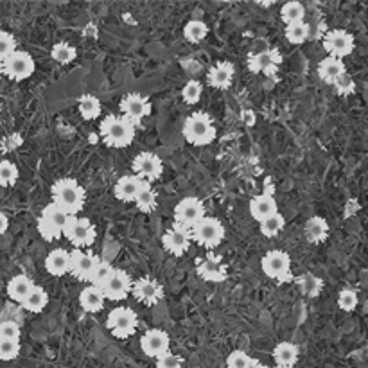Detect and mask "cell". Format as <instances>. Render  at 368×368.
Listing matches in <instances>:
<instances>
[{
  "label": "cell",
  "mask_w": 368,
  "mask_h": 368,
  "mask_svg": "<svg viewBox=\"0 0 368 368\" xmlns=\"http://www.w3.org/2000/svg\"><path fill=\"white\" fill-rule=\"evenodd\" d=\"M51 196L52 203H56L70 216L80 214L84 207V201H87L84 189L76 182L74 178H60L58 182L52 183Z\"/></svg>",
  "instance_id": "cell-1"
},
{
  "label": "cell",
  "mask_w": 368,
  "mask_h": 368,
  "mask_svg": "<svg viewBox=\"0 0 368 368\" xmlns=\"http://www.w3.org/2000/svg\"><path fill=\"white\" fill-rule=\"evenodd\" d=\"M135 124H131L128 119L122 115H106L101 121L99 126V135L103 139L108 148L122 150L135 140Z\"/></svg>",
  "instance_id": "cell-2"
},
{
  "label": "cell",
  "mask_w": 368,
  "mask_h": 368,
  "mask_svg": "<svg viewBox=\"0 0 368 368\" xmlns=\"http://www.w3.org/2000/svg\"><path fill=\"white\" fill-rule=\"evenodd\" d=\"M183 137L192 146H209L216 139L214 122L209 113L196 112L187 117L183 124Z\"/></svg>",
  "instance_id": "cell-3"
},
{
  "label": "cell",
  "mask_w": 368,
  "mask_h": 368,
  "mask_svg": "<svg viewBox=\"0 0 368 368\" xmlns=\"http://www.w3.org/2000/svg\"><path fill=\"white\" fill-rule=\"evenodd\" d=\"M261 270L268 279L275 280V282H291L295 280L291 273V257L282 250H270L264 253L261 259Z\"/></svg>",
  "instance_id": "cell-4"
},
{
  "label": "cell",
  "mask_w": 368,
  "mask_h": 368,
  "mask_svg": "<svg viewBox=\"0 0 368 368\" xmlns=\"http://www.w3.org/2000/svg\"><path fill=\"white\" fill-rule=\"evenodd\" d=\"M137 327H139V317L133 309L126 308V306L115 308L113 311H110L106 318V329L112 332V336L121 338V340L135 334Z\"/></svg>",
  "instance_id": "cell-5"
},
{
  "label": "cell",
  "mask_w": 368,
  "mask_h": 368,
  "mask_svg": "<svg viewBox=\"0 0 368 368\" xmlns=\"http://www.w3.org/2000/svg\"><path fill=\"white\" fill-rule=\"evenodd\" d=\"M203 218H205V205L196 196H187L174 207V225L182 229L192 230Z\"/></svg>",
  "instance_id": "cell-6"
},
{
  "label": "cell",
  "mask_w": 368,
  "mask_h": 368,
  "mask_svg": "<svg viewBox=\"0 0 368 368\" xmlns=\"http://www.w3.org/2000/svg\"><path fill=\"white\" fill-rule=\"evenodd\" d=\"M63 235L69 239L70 244H74V248H84L92 246L95 238H97V232H95V227L89 218L72 216L69 225L63 230Z\"/></svg>",
  "instance_id": "cell-7"
},
{
  "label": "cell",
  "mask_w": 368,
  "mask_h": 368,
  "mask_svg": "<svg viewBox=\"0 0 368 368\" xmlns=\"http://www.w3.org/2000/svg\"><path fill=\"white\" fill-rule=\"evenodd\" d=\"M191 235L196 242H200L203 248L214 250L218 248L225 239V227L223 223L216 218H205L201 219L200 223L196 225L194 229L191 230Z\"/></svg>",
  "instance_id": "cell-8"
},
{
  "label": "cell",
  "mask_w": 368,
  "mask_h": 368,
  "mask_svg": "<svg viewBox=\"0 0 368 368\" xmlns=\"http://www.w3.org/2000/svg\"><path fill=\"white\" fill-rule=\"evenodd\" d=\"M119 110H121L124 119H128L131 124L139 126V124H142L146 117L151 115V101L146 95H142V93L131 92L121 99Z\"/></svg>",
  "instance_id": "cell-9"
},
{
  "label": "cell",
  "mask_w": 368,
  "mask_h": 368,
  "mask_svg": "<svg viewBox=\"0 0 368 368\" xmlns=\"http://www.w3.org/2000/svg\"><path fill=\"white\" fill-rule=\"evenodd\" d=\"M2 70H4V74L10 80L25 81L34 74L36 63H34V58L29 52L16 51L13 56H10L2 63Z\"/></svg>",
  "instance_id": "cell-10"
},
{
  "label": "cell",
  "mask_w": 368,
  "mask_h": 368,
  "mask_svg": "<svg viewBox=\"0 0 368 368\" xmlns=\"http://www.w3.org/2000/svg\"><path fill=\"white\" fill-rule=\"evenodd\" d=\"M131 169H133V174H135V176H139L140 180H144V182L151 183L162 176L163 162L159 154L144 151V153H139L135 159H133Z\"/></svg>",
  "instance_id": "cell-11"
},
{
  "label": "cell",
  "mask_w": 368,
  "mask_h": 368,
  "mask_svg": "<svg viewBox=\"0 0 368 368\" xmlns=\"http://www.w3.org/2000/svg\"><path fill=\"white\" fill-rule=\"evenodd\" d=\"M354 36L345 29H332L323 38V49L329 52V56L343 58L350 56L354 52Z\"/></svg>",
  "instance_id": "cell-12"
},
{
  "label": "cell",
  "mask_w": 368,
  "mask_h": 368,
  "mask_svg": "<svg viewBox=\"0 0 368 368\" xmlns=\"http://www.w3.org/2000/svg\"><path fill=\"white\" fill-rule=\"evenodd\" d=\"M169 347H171V338L162 329H150L140 338V349L148 358L159 359L160 356L171 352Z\"/></svg>",
  "instance_id": "cell-13"
},
{
  "label": "cell",
  "mask_w": 368,
  "mask_h": 368,
  "mask_svg": "<svg viewBox=\"0 0 368 368\" xmlns=\"http://www.w3.org/2000/svg\"><path fill=\"white\" fill-rule=\"evenodd\" d=\"M131 295L144 306H157L163 300V288L159 280L151 279V277H142L133 282Z\"/></svg>",
  "instance_id": "cell-14"
},
{
  "label": "cell",
  "mask_w": 368,
  "mask_h": 368,
  "mask_svg": "<svg viewBox=\"0 0 368 368\" xmlns=\"http://www.w3.org/2000/svg\"><path fill=\"white\" fill-rule=\"evenodd\" d=\"M133 289V280L128 275L124 270L115 268L112 277L108 279L106 284L103 286V293L106 300H113V302H121V300L128 299V295H131Z\"/></svg>",
  "instance_id": "cell-15"
},
{
  "label": "cell",
  "mask_w": 368,
  "mask_h": 368,
  "mask_svg": "<svg viewBox=\"0 0 368 368\" xmlns=\"http://www.w3.org/2000/svg\"><path fill=\"white\" fill-rule=\"evenodd\" d=\"M191 230L182 229L178 225H173L168 232L162 235V244L165 248V252H169L174 257H182L189 252L191 248Z\"/></svg>",
  "instance_id": "cell-16"
},
{
  "label": "cell",
  "mask_w": 368,
  "mask_h": 368,
  "mask_svg": "<svg viewBox=\"0 0 368 368\" xmlns=\"http://www.w3.org/2000/svg\"><path fill=\"white\" fill-rule=\"evenodd\" d=\"M97 259L93 253L83 252L81 248H74L70 252V275H74L78 280L89 282L92 277V271L97 264Z\"/></svg>",
  "instance_id": "cell-17"
},
{
  "label": "cell",
  "mask_w": 368,
  "mask_h": 368,
  "mask_svg": "<svg viewBox=\"0 0 368 368\" xmlns=\"http://www.w3.org/2000/svg\"><path fill=\"white\" fill-rule=\"evenodd\" d=\"M196 273L207 282H225L229 277V270L225 262L214 255H207L196 266Z\"/></svg>",
  "instance_id": "cell-18"
},
{
  "label": "cell",
  "mask_w": 368,
  "mask_h": 368,
  "mask_svg": "<svg viewBox=\"0 0 368 368\" xmlns=\"http://www.w3.org/2000/svg\"><path fill=\"white\" fill-rule=\"evenodd\" d=\"M282 56L277 49H271V51H262L253 54L250 60H248V69L252 70L253 74L257 72H264V74H273L277 70V67L280 65Z\"/></svg>",
  "instance_id": "cell-19"
},
{
  "label": "cell",
  "mask_w": 368,
  "mask_h": 368,
  "mask_svg": "<svg viewBox=\"0 0 368 368\" xmlns=\"http://www.w3.org/2000/svg\"><path fill=\"white\" fill-rule=\"evenodd\" d=\"M279 212V205H277V200L273 198V194H259L253 196L250 200V216H252L255 221L262 223L264 219L271 218Z\"/></svg>",
  "instance_id": "cell-20"
},
{
  "label": "cell",
  "mask_w": 368,
  "mask_h": 368,
  "mask_svg": "<svg viewBox=\"0 0 368 368\" xmlns=\"http://www.w3.org/2000/svg\"><path fill=\"white\" fill-rule=\"evenodd\" d=\"M235 76V69L230 61H219L218 65H214L207 74V81L212 89L216 90H227L230 89V84Z\"/></svg>",
  "instance_id": "cell-21"
},
{
  "label": "cell",
  "mask_w": 368,
  "mask_h": 368,
  "mask_svg": "<svg viewBox=\"0 0 368 368\" xmlns=\"http://www.w3.org/2000/svg\"><path fill=\"white\" fill-rule=\"evenodd\" d=\"M45 270L52 277H63L70 273V252L63 248H54L45 257Z\"/></svg>",
  "instance_id": "cell-22"
},
{
  "label": "cell",
  "mask_w": 368,
  "mask_h": 368,
  "mask_svg": "<svg viewBox=\"0 0 368 368\" xmlns=\"http://www.w3.org/2000/svg\"><path fill=\"white\" fill-rule=\"evenodd\" d=\"M318 78L323 81V83L327 84H334V81L338 80V78H341L343 74H347V69H345V63H343V60H340V58H334V56H327L323 58L320 63H318Z\"/></svg>",
  "instance_id": "cell-23"
},
{
  "label": "cell",
  "mask_w": 368,
  "mask_h": 368,
  "mask_svg": "<svg viewBox=\"0 0 368 368\" xmlns=\"http://www.w3.org/2000/svg\"><path fill=\"white\" fill-rule=\"evenodd\" d=\"M140 187H142V180L135 174H124L117 180L115 187H113V194L117 200L121 201H135L137 194H139Z\"/></svg>",
  "instance_id": "cell-24"
},
{
  "label": "cell",
  "mask_w": 368,
  "mask_h": 368,
  "mask_svg": "<svg viewBox=\"0 0 368 368\" xmlns=\"http://www.w3.org/2000/svg\"><path fill=\"white\" fill-rule=\"evenodd\" d=\"M329 232H331L329 223H327V219L322 218V216H312V218H309L308 221H306V225H303V235H306V239H308L309 242H312V244H320V242L327 241Z\"/></svg>",
  "instance_id": "cell-25"
},
{
  "label": "cell",
  "mask_w": 368,
  "mask_h": 368,
  "mask_svg": "<svg viewBox=\"0 0 368 368\" xmlns=\"http://www.w3.org/2000/svg\"><path fill=\"white\" fill-rule=\"evenodd\" d=\"M34 286L36 284H34L31 277L23 275V273H20V275H14L13 279L8 282V297L22 306L23 300L27 299L29 295H31V291L34 289Z\"/></svg>",
  "instance_id": "cell-26"
},
{
  "label": "cell",
  "mask_w": 368,
  "mask_h": 368,
  "mask_svg": "<svg viewBox=\"0 0 368 368\" xmlns=\"http://www.w3.org/2000/svg\"><path fill=\"white\" fill-rule=\"evenodd\" d=\"M104 302H106V297H104L103 289L95 288V286H89L80 293V306L87 312L103 311Z\"/></svg>",
  "instance_id": "cell-27"
},
{
  "label": "cell",
  "mask_w": 368,
  "mask_h": 368,
  "mask_svg": "<svg viewBox=\"0 0 368 368\" xmlns=\"http://www.w3.org/2000/svg\"><path fill=\"white\" fill-rule=\"evenodd\" d=\"M300 358L299 347L291 341H280L273 349V359L277 367H295Z\"/></svg>",
  "instance_id": "cell-28"
},
{
  "label": "cell",
  "mask_w": 368,
  "mask_h": 368,
  "mask_svg": "<svg viewBox=\"0 0 368 368\" xmlns=\"http://www.w3.org/2000/svg\"><path fill=\"white\" fill-rule=\"evenodd\" d=\"M135 207L140 210V212H144V214H150V212H153L154 209H157V205H159V196H157V192H154V189L151 187L150 182H144L142 180V187H140L139 194H137L135 198Z\"/></svg>",
  "instance_id": "cell-29"
},
{
  "label": "cell",
  "mask_w": 368,
  "mask_h": 368,
  "mask_svg": "<svg viewBox=\"0 0 368 368\" xmlns=\"http://www.w3.org/2000/svg\"><path fill=\"white\" fill-rule=\"evenodd\" d=\"M295 280H297V284H299L300 293H302L303 297H308V299H317V297H320V293H322L323 280L320 279V277L309 273V271L302 273V275L297 277Z\"/></svg>",
  "instance_id": "cell-30"
},
{
  "label": "cell",
  "mask_w": 368,
  "mask_h": 368,
  "mask_svg": "<svg viewBox=\"0 0 368 368\" xmlns=\"http://www.w3.org/2000/svg\"><path fill=\"white\" fill-rule=\"evenodd\" d=\"M47 303H49V293L42 286H34L31 295L23 300L22 308L29 312H42L47 308Z\"/></svg>",
  "instance_id": "cell-31"
},
{
  "label": "cell",
  "mask_w": 368,
  "mask_h": 368,
  "mask_svg": "<svg viewBox=\"0 0 368 368\" xmlns=\"http://www.w3.org/2000/svg\"><path fill=\"white\" fill-rule=\"evenodd\" d=\"M78 108H80V115L84 121H95L101 115V101L92 93H84L78 103Z\"/></svg>",
  "instance_id": "cell-32"
},
{
  "label": "cell",
  "mask_w": 368,
  "mask_h": 368,
  "mask_svg": "<svg viewBox=\"0 0 368 368\" xmlns=\"http://www.w3.org/2000/svg\"><path fill=\"white\" fill-rule=\"evenodd\" d=\"M280 19L286 25H291V23H300L306 19V5L300 4V2H286L282 8H280Z\"/></svg>",
  "instance_id": "cell-33"
},
{
  "label": "cell",
  "mask_w": 368,
  "mask_h": 368,
  "mask_svg": "<svg viewBox=\"0 0 368 368\" xmlns=\"http://www.w3.org/2000/svg\"><path fill=\"white\" fill-rule=\"evenodd\" d=\"M209 34V25L203 20H189L183 27V36L187 42L191 43H200L203 42Z\"/></svg>",
  "instance_id": "cell-34"
},
{
  "label": "cell",
  "mask_w": 368,
  "mask_h": 368,
  "mask_svg": "<svg viewBox=\"0 0 368 368\" xmlns=\"http://www.w3.org/2000/svg\"><path fill=\"white\" fill-rule=\"evenodd\" d=\"M40 216H43L45 219H49V221H51V223L54 225V227H58V229H60L61 232L65 230V227L69 225L70 218H72V216L67 214L65 210L61 209V207H58L56 203H52V201L47 207H43L42 214H40Z\"/></svg>",
  "instance_id": "cell-35"
},
{
  "label": "cell",
  "mask_w": 368,
  "mask_h": 368,
  "mask_svg": "<svg viewBox=\"0 0 368 368\" xmlns=\"http://www.w3.org/2000/svg\"><path fill=\"white\" fill-rule=\"evenodd\" d=\"M113 271H115V268H113L110 262L103 261V259H97V264H95V268H93L92 277H90V280H89L90 286H95V288L103 289V286L106 284L108 279L112 277Z\"/></svg>",
  "instance_id": "cell-36"
},
{
  "label": "cell",
  "mask_w": 368,
  "mask_h": 368,
  "mask_svg": "<svg viewBox=\"0 0 368 368\" xmlns=\"http://www.w3.org/2000/svg\"><path fill=\"white\" fill-rule=\"evenodd\" d=\"M286 229V218L280 212H277L275 216L264 219L262 223H259V230L264 238H277L282 230Z\"/></svg>",
  "instance_id": "cell-37"
},
{
  "label": "cell",
  "mask_w": 368,
  "mask_h": 368,
  "mask_svg": "<svg viewBox=\"0 0 368 368\" xmlns=\"http://www.w3.org/2000/svg\"><path fill=\"white\" fill-rule=\"evenodd\" d=\"M51 58L60 65H69L78 58V51L76 47L69 45L67 42H60L51 49Z\"/></svg>",
  "instance_id": "cell-38"
},
{
  "label": "cell",
  "mask_w": 368,
  "mask_h": 368,
  "mask_svg": "<svg viewBox=\"0 0 368 368\" xmlns=\"http://www.w3.org/2000/svg\"><path fill=\"white\" fill-rule=\"evenodd\" d=\"M19 168L11 160H0V187H11L19 182Z\"/></svg>",
  "instance_id": "cell-39"
},
{
  "label": "cell",
  "mask_w": 368,
  "mask_h": 368,
  "mask_svg": "<svg viewBox=\"0 0 368 368\" xmlns=\"http://www.w3.org/2000/svg\"><path fill=\"white\" fill-rule=\"evenodd\" d=\"M286 38H288L289 43L300 45V43H303L309 38V25L306 22L286 25Z\"/></svg>",
  "instance_id": "cell-40"
},
{
  "label": "cell",
  "mask_w": 368,
  "mask_h": 368,
  "mask_svg": "<svg viewBox=\"0 0 368 368\" xmlns=\"http://www.w3.org/2000/svg\"><path fill=\"white\" fill-rule=\"evenodd\" d=\"M255 365L257 363L253 361L252 356L241 349L232 350L229 354V358H227V367L229 368H253Z\"/></svg>",
  "instance_id": "cell-41"
},
{
  "label": "cell",
  "mask_w": 368,
  "mask_h": 368,
  "mask_svg": "<svg viewBox=\"0 0 368 368\" xmlns=\"http://www.w3.org/2000/svg\"><path fill=\"white\" fill-rule=\"evenodd\" d=\"M201 95H203V84L200 83V81L191 80L187 81L185 87L182 89V99L185 104H196L200 103Z\"/></svg>",
  "instance_id": "cell-42"
},
{
  "label": "cell",
  "mask_w": 368,
  "mask_h": 368,
  "mask_svg": "<svg viewBox=\"0 0 368 368\" xmlns=\"http://www.w3.org/2000/svg\"><path fill=\"white\" fill-rule=\"evenodd\" d=\"M16 52V40L8 31H0V65Z\"/></svg>",
  "instance_id": "cell-43"
},
{
  "label": "cell",
  "mask_w": 368,
  "mask_h": 368,
  "mask_svg": "<svg viewBox=\"0 0 368 368\" xmlns=\"http://www.w3.org/2000/svg\"><path fill=\"white\" fill-rule=\"evenodd\" d=\"M338 308L345 312H352L358 308V293L354 289L345 288L338 293Z\"/></svg>",
  "instance_id": "cell-44"
},
{
  "label": "cell",
  "mask_w": 368,
  "mask_h": 368,
  "mask_svg": "<svg viewBox=\"0 0 368 368\" xmlns=\"http://www.w3.org/2000/svg\"><path fill=\"white\" fill-rule=\"evenodd\" d=\"M38 232H40V235H42L45 241H58V239L63 235V232H61L58 227H54V225L49 221V219H45L43 216H40L38 218Z\"/></svg>",
  "instance_id": "cell-45"
},
{
  "label": "cell",
  "mask_w": 368,
  "mask_h": 368,
  "mask_svg": "<svg viewBox=\"0 0 368 368\" xmlns=\"http://www.w3.org/2000/svg\"><path fill=\"white\" fill-rule=\"evenodd\" d=\"M20 354V341L0 338V361H13Z\"/></svg>",
  "instance_id": "cell-46"
},
{
  "label": "cell",
  "mask_w": 368,
  "mask_h": 368,
  "mask_svg": "<svg viewBox=\"0 0 368 368\" xmlns=\"http://www.w3.org/2000/svg\"><path fill=\"white\" fill-rule=\"evenodd\" d=\"M20 325L13 320H4V322H0V338H4V340H16L20 341Z\"/></svg>",
  "instance_id": "cell-47"
},
{
  "label": "cell",
  "mask_w": 368,
  "mask_h": 368,
  "mask_svg": "<svg viewBox=\"0 0 368 368\" xmlns=\"http://www.w3.org/2000/svg\"><path fill=\"white\" fill-rule=\"evenodd\" d=\"M332 87H334L336 93H340V95H350V93H354L356 90L354 80H352L349 74H343L341 78H338Z\"/></svg>",
  "instance_id": "cell-48"
},
{
  "label": "cell",
  "mask_w": 368,
  "mask_h": 368,
  "mask_svg": "<svg viewBox=\"0 0 368 368\" xmlns=\"http://www.w3.org/2000/svg\"><path fill=\"white\" fill-rule=\"evenodd\" d=\"M183 367V359L178 354H173V352H168V354L160 356L157 359V368H182Z\"/></svg>",
  "instance_id": "cell-49"
},
{
  "label": "cell",
  "mask_w": 368,
  "mask_h": 368,
  "mask_svg": "<svg viewBox=\"0 0 368 368\" xmlns=\"http://www.w3.org/2000/svg\"><path fill=\"white\" fill-rule=\"evenodd\" d=\"M8 229H10V219H8V216L4 212H0V235H4Z\"/></svg>",
  "instance_id": "cell-50"
},
{
  "label": "cell",
  "mask_w": 368,
  "mask_h": 368,
  "mask_svg": "<svg viewBox=\"0 0 368 368\" xmlns=\"http://www.w3.org/2000/svg\"><path fill=\"white\" fill-rule=\"evenodd\" d=\"M253 368H270V367H266V365H261V363H257Z\"/></svg>",
  "instance_id": "cell-51"
},
{
  "label": "cell",
  "mask_w": 368,
  "mask_h": 368,
  "mask_svg": "<svg viewBox=\"0 0 368 368\" xmlns=\"http://www.w3.org/2000/svg\"><path fill=\"white\" fill-rule=\"evenodd\" d=\"M2 74H4V70H2V65H0V80H2Z\"/></svg>",
  "instance_id": "cell-52"
},
{
  "label": "cell",
  "mask_w": 368,
  "mask_h": 368,
  "mask_svg": "<svg viewBox=\"0 0 368 368\" xmlns=\"http://www.w3.org/2000/svg\"><path fill=\"white\" fill-rule=\"evenodd\" d=\"M273 368H295V367H277V365H275V367H273Z\"/></svg>",
  "instance_id": "cell-53"
}]
</instances>
